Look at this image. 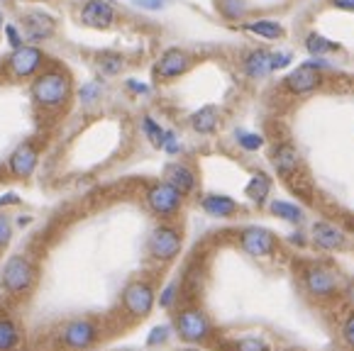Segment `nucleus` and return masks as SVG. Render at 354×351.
<instances>
[{
  "instance_id": "obj_4",
  "label": "nucleus",
  "mask_w": 354,
  "mask_h": 351,
  "mask_svg": "<svg viewBox=\"0 0 354 351\" xmlns=\"http://www.w3.org/2000/svg\"><path fill=\"white\" fill-rule=\"evenodd\" d=\"M120 303H122V310H125L132 320H145L156 303L154 285H151L149 281H132V283H127L125 290H122Z\"/></svg>"
},
{
  "instance_id": "obj_7",
  "label": "nucleus",
  "mask_w": 354,
  "mask_h": 351,
  "mask_svg": "<svg viewBox=\"0 0 354 351\" xmlns=\"http://www.w3.org/2000/svg\"><path fill=\"white\" fill-rule=\"evenodd\" d=\"M183 202V193H178L171 183L167 181H159L147 191V205L154 215L159 217H171L178 212Z\"/></svg>"
},
{
  "instance_id": "obj_34",
  "label": "nucleus",
  "mask_w": 354,
  "mask_h": 351,
  "mask_svg": "<svg viewBox=\"0 0 354 351\" xmlns=\"http://www.w3.org/2000/svg\"><path fill=\"white\" fill-rule=\"evenodd\" d=\"M137 8H145V10H162L167 6V0H135Z\"/></svg>"
},
{
  "instance_id": "obj_41",
  "label": "nucleus",
  "mask_w": 354,
  "mask_h": 351,
  "mask_svg": "<svg viewBox=\"0 0 354 351\" xmlns=\"http://www.w3.org/2000/svg\"><path fill=\"white\" fill-rule=\"evenodd\" d=\"M127 88L135 91V93H149V86H142L140 81H127Z\"/></svg>"
},
{
  "instance_id": "obj_2",
  "label": "nucleus",
  "mask_w": 354,
  "mask_h": 351,
  "mask_svg": "<svg viewBox=\"0 0 354 351\" xmlns=\"http://www.w3.org/2000/svg\"><path fill=\"white\" fill-rule=\"evenodd\" d=\"M100 339V325L91 317H76V320H68L59 327L57 341L64 349L71 351H86L91 346H95Z\"/></svg>"
},
{
  "instance_id": "obj_15",
  "label": "nucleus",
  "mask_w": 354,
  "mask_h": 351,
  "mask_svg": "<svg viewBox=\"0 0 354 351\" xmlns=\"http://www.w3.org/2000/svg\"><path fill=\"white\" fill-rule=\"evenodd\" d=\"M22 30H25L27 39L42 41L54 35L57 22H54V17H49L47 12L32 10V12H25V15H22Z\"/></svg>"
},
{
  "instance_id": "obj_17",
  "label": "nucleus",
  "mask_w": 354,
  "mask_h": 351,
  "mask_svg": "<svg viewBox=\"0 0 354 351\" xmlns=\"http://www.w3.org/2000/svg\"><path fill=\"white\" fill-rule=\"evenodd\" d=\"M164 181L171 183L178 193H183V196L196 191V173H193V169L186 164H178V161L167 164V169H164Z\"/></svg>"
},
{
  "instance_id": "obj_26",
  "label": "nucleus",
  "mask_w": 354,
  "mask_h": 351,
  "mask_svg": "<svg viewBox=\"0 0 354 351\" xmlns=\"http://www.w3.org/2000/svg\"><path fill=\"white\" fill-rule=\"evenodd\" d=\"M271 215L281 217V220H286V222H301L303 220V210L298 205H293V202H286V200H274L269 205Z\"/></svg>"
},
{
  "instance_id": "obj_33",
  "label": "nucleus",
  "mask_w": 354,
  "mask_h": 351,
  "mask_svg": "<svg viewBox=\"0 0 354 351\" xmlns=\"http://www.w3.org/2000/svg\"><path fill=\"white\" fill-rule=\"evenodd\" d=\"M98 95H100L98 83H86V86L81 88V103H84V105L95 103V100H98Z\"/></svg>"
},
{
  "instance_id": "obj_30",
  "label": "nucleus",
  "mask_w": 354,
  "mask_h": 351,
  "mask_svg": "<svg viewBox=\"0 0 354 351\" xmlns=\"http://www.w3.org/2000/svg\"><path fill=\"white\" fill-rule=\"evenodd\" d=\"M237 142H240L242 149L257 151V149H261V144H264V137L254 135V132H237Z\"/></svg>"
},
{
  "instance_id": "obj_19",
  "label": "nucleus",
  "mask_w": 354,
  "mask_h": 351,
  "mask_svg": "<svg viewBox=\"0 0 354 351\" xmlns=\"http://www.w3.org/2000/svg\"><path fill=\"white\" fill-rule=\"evenodd\" d=\"M242 68L250 78H266L274 71V52L269 49H254L245 57Z\"/></svg>"
},
{
  "instance_id": "obj_24",
  "label": "nucleus",
  "mask_w": 354,
  "mask_h": 351,
  "mask_svg": "<svg viewBox=\"0 0 354 351\" xmlns=\"http://www.w3.org/2000/svg\"><path fill=\"white\" fill-rule=\"evenodd\" d=\"M245 193H247V198H250V200H254L257 205H261V202H264L266 198H269V193H271V178L259 171V173H254L250 178Z\"/></svg>"
},
{
  "instance_id": "obj_3",
  "label": "nucleus",
  "mask_w": 354,
  "mask_h": 351,
  "mask_svg": "<svg viewBox=\"0 0 354 351\" xmlns=\"http://www.w3.org/2000/svg\"><path fill=\"white\" fill-rule=\"evenodd\" d=\"M35 278H37L35 261L17 254V256L8 258V263L0 271V288L10 295H25L35 285Z\"/></svg>"
},
{
  "instance_id": "obj_16",
  "label": "nucleus",
  "mask_w": 354,
  "mask_h": 351,
  "mask_svg": "<svg viewBox=\"0 0 354 351\" xmlns=\"http://www.w3.org/2000/svg\"><path fill=\"white\" fill-rule=\"evenodd\" d=\"M271 164L277 169V173L281 178H293L301 171V156H298L296 146L293 144H277L271 151Z\"/></svg>"
},
{
  "instance_id": "obj_31",
  "label": "nucleus",
  "mask_w": 354,
  "mask_h": 351,
  "mask_svg": "<svg viewBox=\"0 0 354 351\" xmlns=\"http://www.w3.org/2000/svg\"><path fill=\"white\" fill-rule=\"evenodd\" d=\"M232 349L234 351H271L269 346H266L261 339H257V336H245V339H237Z\"/></svg>"
},
{
  "instance_id": "obj_23",
  "label": "nucleus",
  "mask_w": 354,
  "mask_h": 351,
  "mask_svg": "<svg viewBox=\"0 0 354 351\" xmlns=\"http://www.w3.org/2000/svg\"><path fill=\"white\" fill-rule=\"evenodd\" d=\"M245 30L252 32L254 37H261V39H283L286 30L279 25L277 20H252V22H245Z\"/></svg>"
},
{
  "instance_id": "obj_32",
  "label": "nucleus",
  "mask_w": 354,
  "mask_h": 351,
  "mask_svg": "<svg viewBox=\"0 0 354 351\" xmlns=\"http://www.w3.org/2000/svg\"><path fill=\"white\" fill-rule=\"evenodd\" d=\"M10 239H12V222H10V217L0 215V249H6L8 244H10Z\"/></svg>"
},
{
  "instance_id": "obj_11",
  "label": "nucleus",
  "mask_w": 354,
  "mask_h": 351,
  "mask_svg": "<svg viewBox=\"0 0 354 351\" xmlns=\"http://www.w3.org/2000/svg\"><path fill=\"white\" fill-rule=\"evenodd\" d=\"M8 66H10L12 76H17V78L35 76V73L44 66V54H42V49H37V47H17V49H12V57L8 59Z\"/></svg>"
},
{
  "instance_id": "obj_36",
  "label": "nucleus",
  "mask_w": 354,
  "mask_h": 351,
  "mask_svg": "<svg viewBox=\"0 0 354 351\" xmlns=\"http://www.w3.org/2000/svg\"><path fill=\"white\" fill-rule=\"evenodd\" d=\"M342 336H344V341H347V344L354 349V315L349 317L347 322H344V327H342Z\"/></svg>"
},
{
  "instance_id": "obj_25",
  "label": "nucleus",
  "mask_w": 354,
  "mask_h": 351,
  "mask_svg": "<svg viewBox=\"0 0 354 351\" xmlns=\"http://www.w3.org/2000/svg\"><path fill=\"white\" fill-rule=\"evenodd\" d=\"M306 49L313 57H325V54H330V52H337L339 44L330 41L328 37L318 35V32H310V35L306 37Z\"/></svg>"
},
{
  "instance_id": "obj_22",
  "label": "nucleus",
  "mask_w": 354,
  "mask_h": 351,
  "mask_svg": "<svg viewBox=\"0 0 354 351\" xmlns=\"http://www.w3.org/2000/svg\"><path fill=\"white\" fill-rule=\"evenodd\" d=\"M201 207L213 217H232L237 212V202L227 196H203Z\"/></svg>"
},
{
  "instance_id": "obj_38",
  "label": "nucleus",
  "mask_w": 354,
  "mask_h": 351,
  "mask_svg": "<svg viewBox=\"0 0 354 351\" xmlns=\"http://www.w3.org/2000/svg\"><path fill=\"white\" fill-rule=\"evenodd\" d=\"M6 35H8V41H10V47H12V49L22 47L20 32H17V30H15V27H12V25H8V27H6Z\"/></svg>"
},
{
  "instance_id": "obj_6",
  "label": "nucleus",
  "mask_w": 354,
  "mask_h": 351,
  "mask_svg": "<svg viewBox=\"0 0 354 351\" xmlns=\"http://www.w3.org/2000/svg\"><path fill=\"white\" fill-rule=\"evenodd\" d=\"M181 252V232L171 225H159L149 234V254L156 261H171Z\"/></svg>"
},
{
  "instance_id": "obj_28",
  "label": "nucleus",
  "mask_w": 354,
  "mask_h": 351,
  "mask_svg": "<svg viewBox=\"0 0 354 351\" xmlns=\"http://www.w3.org/2000/svg\"><path fill=\"white\" fill-rule=\"evenodd\" d=\"M220 12H223L227 20H240L247 12V3L245 0H218Z\"/></svg>"
},
{
  "instance_id": "obj_5",
  "label": "nucleus",
  "mask_w": 354,
  "mask_h": 351,
  "mask_svg": "<svg viewBox=\"0 0 354 351\" xmlns=\"http://www.w3.org/2000/svg\"><path fill=\"white\" fill-rule=\"evenodd\" d=\"M174 325H176L178 336L183 341H188V344H203V341H208L213 336V322L198 307L181 310L176 315V320H174Z\"/></svg>"
},
{
  "instance_id": "obj_35",
  "label": "nucleus",
  "mask_w": 354,
  "mask_h": 351,
  "mask_svg": "<svg viewBox=\"0 0 354 351\" xmlns=\"http://www.w3.org/2000/svg\"><path fill=\"white\" fill-rule=\"evenodd\" d=\"M167 336H169V330H167V327H156V330L149 334V346L162 344V341H167Z\"/></svg>"
},
{
  "instance_id": "obj_37",
  "label": "nucleus",
  "mask_w": 354,
  "mask_h": 351,
  "mask_svg": "<svg viewBox=\"0 0 354 351\" xmlns=\"http://www.w3.org/2000/svg\"><path fill=\"white\" fill-rule=\"evenodd\" d=\"M174 300H176V283L169 285V288L164 290V293H162V300H159V303H162V307H171Z\"/></svg>"
},
{
  "instance_id": "obj_13",
  "label": "nucleus",
  "mask_w": 354,
  "mask_h": 351,
  "mask_svg": "<svg viewBox=\"0 0 354 351\" xmlns=\"http://www.w3.org/2000/svg\"><path fill=\"white\" fill-rule=\"evenodd\" d=\"M191 68V57L188 52L178 47H171L159 57V61L154 64V76L164 78V81H171V78H178Z\"/></svg>"
},
{
  "instance_id": "obj_12",
  "label": "nucleus",
  "mask_w": 354,
  "mask_h": 351,
  "mask_svg": "<svg viewBox=\"0 0 354 351\" xmlns=\"http://www.w3.org/2000/svg\"><path fill=\"white\" fill-rule=\"evenodd\" d=\"M81 22L86 27H93V30H108L115 22V6L110 0H86L81 12H78Z\"/></svg>"
},
{
  "instance_id": "obj_29",
  "label": "nucleus",
  "mask_w": 354,
  "mask_h": 351,
  "mask_svg": "<svg viewBox=\"0 0 354 351\" xmlns=\"http://www.w3.org/2000/svg\"><path fill=\"white\" fill-rule=\"evenodd\" d=\"M142 129H145L147 140H149L154 146H159V149H162V144H164V129L159 127V124H156L151 117H145V120H142Z\"/></svg>"
},
{
  "instance_id": "obj_39",
  "label": "nucleus",
  "mask_w": 354,
  "mask_h": 351,
  "mask_svg": "<svg viewBox=\"0 0 354 351\" xmlns=\"http://www.w3.org/2000/svg\"><path fill=\"white\" fill-rule=\"evenodd\" d=\"M288 64H291V54H274V71H279V68H286Z\"/></svg>"
},
{
  "instance_id": "obj_10",
  "label": "nucleus",
  "mask_w": 354,
  "mask_h": 351,
  "mask_svg": "<svg viewBox=\"0 0 354 351\" xmlns=\"http://www.w3.org/2000/svg\"><path fill=\"white\" fill-rule=\"evenodd\" d=\"M323 83V76H320V68L313 66L310 61L301 64V66H296L291 73H288L286 78H283V86H286L288 93L293 95H306L310 93V91H315V88Z\"/></svg>"
},
{
  "instance_id": "obj_18",
  "label": "nucleus",
  "mask_w": 354,
  "mask_h": 351,
  "mask_svg": "<svg viewBox=\"0 0 354 351\" xmlns=\"http://www.w3.org/2000/svg\"><path fill=\"white\" fill-rule=\"evenodd\" d=\"M313 244L318 249H325V252H335V249L344 247V234L342 229H337L330 222H315L313 225Z\"/></svg>"
},
{
  "instance_id": "obj_21",
  "label": "nucleus",
  "mask_w": 354,
  "mask_h": 351,
  "mask_svg": "<svg viewBox=\"0 0 354 351\" xmlns=\"http://www.w3.org/2000/svg\"><path fill=\"white\" fill-rule=\"evenodd\" d=\"M218 124H220V110L215 105H203V108L191 115V127L198 135H210V132L218 129Z\"/></svg>"
},
{
  "instance_id": "obj_27",
  "label": "nucleus",
  "mask_w": 354,
  "mask_h": 351,
  "mask_svg": "<svg viewBox=\"0 0 354 351\" xmlns=\"http://www.w3.org/2000/svg\"><path fill=\"white\" fill-rule=\"evenodd\" d=\"M98 68L105 73V76H118V73L125 68V59L115 52H105L98 57Z\"/></svg>"
},
{
  "instance_id": "obj_45",
  "label": "nucleus",
  "mask_w": 354,
  "mask_h": 351,
  "mask_svg": "<svg viewBox=\"0 0 354 351\" xmlns=\"http://www.w3.org/2000/svg\"><path fill=\"white\" fill-rule=\"evenodd\" d=\"M191 351H196V349H191Z\"/></svg>"
},
{
  "instance_id": "obj_1",
  "label": "nucleus",
  "mask_w": 354,
  "mask_h": 351,
  "mask_svg": "<svg viewBox=\"0 0 354 351\" xmlns=\"http://www.w3.org/2000/svg\"><path fill=\"white\" fill-rule=\"evenodd\" d=\"M68 95H71V81L59 68L39 73L32 83V98L42 108H59L66 103Z\"/></svg>"
},
{
  "instance_id": "obj_20",
  "label": "nucleus",
  "mask_w": 354,
  "mask_h": 351,
  "mask_svg": "<svg viewBox=\"0 0 354 351\" xmlns=\"http://www.w3.org/2000/svg\"><path fill=\"white\" fill-rule=\"evenodd\" d=\"M22 330L10 315H0V351H20Z\"/></svg>"
},
{
  "instance_id": "obj_42",
  "label": "nucleus",
  "mask_w": 354,
  "mask_h": 351,
  "mask_svg": "<svg viewBox=\"0 0 354 351\" xmlns=\"http://www.w3.org/2000/svg\"><path fill=\"white\" fill-rule=\"evenodd\" d=\"M344 295H347V300H349V305L354 307V281L347 285V290H344Z\"/></svg>"
},
{
  "instance_id": "obj_44",
  "label": "nucleus",
  "mask_w": 354,
  "mask_h": 351,
  "mask_svg": "<svg viewBox=\"0 0 354 351\" xmlns=\"http://www.w3.org/2000/svg\"><path fill=\"white\" fill-rule=\"evenodd\" d=\"M0 27H3V12H0Z\"/></svg>"
},
{
  "instance_id": "obj_14",
  "label": "nucleus",
  "mask_w": 354,
  "mask_h": 351,
  "mask_svg": "<svg viewBox=\"0 0 354 351\" xmlns=\"http://www.w3.org/2000/svg\"><path fill=\"white\" fill-rule=\"evenodd\" d=\"M37 161H39V151H37V146L32 144V142H25V144H20L10 154V159H8V169H10V173L15 176V178H30L37 169Z\"/></svg>"
},
{
  "instance_id": "obj_9",
  "label": "nucleus",
  "mask_w": 354,
  "mask_h": 351,
  "mask_svg": "<svg viewBox=\"0 0 354 351\" xmlns=\"http://www.w3.org/2000/svg\"><path fill=\"white\" fill-rule=\"evenodd\" d=\"M240 247L245 249L250 256L266 258L277 249V237L264 227H247L240 232Z\"/></svg>"
},
{
  "instance_id": "obj_43",
  "label": "nucleus",
  "mask_w": 354,
  "mask_h": 351,
  "mask_svg": "<svg viewBox=\"0 0 354 351\" xmlns=\"http://www.w3.org/2000/svg\"><path fill=\"white\" fill-rule=\"evenodd\" d=\"M291 242H296V244H303V242H306V239H303L301 234H293V237H291Z\"/></svg>"
},
{
  "instance_id": "obj_40",
  "label": "nucleus",
  "mask_w": 354,
  "mask_h": 351,
  "mask_svg": "<svg viewBox=\"0 0 354 351\" xmlns=\"http://www.w3.org/2000/svg\"><path fill=\"white\" fill-rule=\"evenodd\" d=\"M330 6L339 8V10H347V12H354V0H330Z\"/></svg>"
},
{
  "instance_id": "obj_8",
  "label": "nucleus",
  "mask_w": 354,
  "mask_h": 351,
  "mask_svg": "<svg viewBox=\"0 0 354 351\" xmlns=\"http://www.w3.org/2000/svg\"><path fill=\"white\" fill-rule=\"evenodd\" d=\"M303 285L313 298H335L337 295V278L330 269L325 266H308L303 271Z\"/></svg>"
}]
</instances>
